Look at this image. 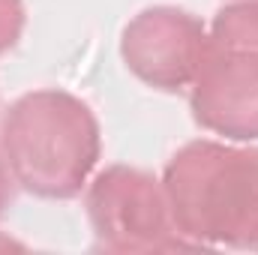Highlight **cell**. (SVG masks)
Here are the masks:
<instances>
[{"label": "cell", "instance_id": "cell-5", "mask_svg": "<svg viewBox=\"0 0 258 255\" xmlns=\"http://www.w3.org/2000/svg\"><path fill=\"white\" fill-rule=\"evenodd\" d=\"M189 111L225 141H258V51H207L189 84Z\"/></svg>", "mask_w": 258, "mask_h": 255}, {"label": "cell", "instance_id": "cell-4", "mask_svg": "<svg viewBox=\"0 0 258 255\" xmlns=\"http://www.w3.org/2000/svg\"><path fill=\"white\" fill-rule=\"evenodd\" d=\"M207 51V27L177 6H147L129 18L120 33V57L126 69L153 90H189Z\"/></svg>", "mask_w": 258, "mask_h": 255}, {"label": "cell", "instance_id": "cell-2", "mask_svg": "<svg viewBox=\"0 0 258 255\" xmlns=\"http://www.w3.org/2000/svg\"><path fill=\"white\" fill-rule=\"evenodd\" d=\"M0 153L24 192L45 201H69L90 183L102 156V129L84 99L42 87L6 108Z\"/></svg>", "mask_w": 258, "mask_h": 255}, {"label": "cell", "instance_id": "cell-6", "mask_svg": "<svg viewBox=\"0 0 258 255\" xmlns=\"http://www.w3.org/2000/svg\"><path fill=\"white\" fill-rule=\"evenodd\" d=\"M207 42L228 51H258V0L225 3L207 27Z\"/></svg>", "mask_w": 258, "mask_h": 255}, {"label": "cell", "instance_id": "cell-8", "mask_svg": "<svg viewBox=\"0 0 258 255\" xmlns=\"http://www.w3.org/2000/svg\"><path fill=\"white\" fill-rule=\"evenodd\" d=\"M15 177H12V171H9V165H6V159H3V153H0V219H3V213H6V207L12 204V195H15Z\"/></svg>", "mask_w": 258, "mask_h": 255}, {"label": "cell", "instance_id": "cell-1", "mask_svg": "<svg viewBox=\"0 0 258 255\" xmlns=\"http://www.w3.org/2000/svg\"><path fill=\"white\" fill-rule=\"evenodd\" d=\"M177 231L195 249H258V147L198 138L162 171Z\"/></svg>", "mask_w": 258, "mask_h": 255}, {"label": "cell", "instance_id": "cell-7", "mask_svg": "<svg viewBox=\"0 0 258 255\" xmlns=\"http://www.w3.org/2000/svg\"><path fill=\"white\" fill-rule=\"evenodd\" d=\"M24 3L21 0H0V54H6L9 48L18 45L21 33H24Z\"/></svg>", "mask_w": 258, "mask_h": 255}, {"label": "cell", "instance_id": "cell-3", "mask_svg": "<svg viewBox=\"0 0 258 255\" xmlns=\"http://www.w3.org/2000/svg\"><path fill=\"white\" fill-rule=\"evenodd\" d=\"M93 237L108 252H177L195 249L177 231L165 186L150 171L108 165L84 192Z\"/></svg>", "mask_w": 258, "mask_h": 255}]
</instances>
